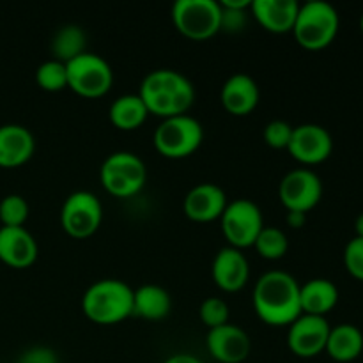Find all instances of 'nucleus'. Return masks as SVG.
I'll return each instance as SVG.
<instances>
[{"label":"nucleus","mask_w":363,"mask_h":363,"mask_svg":"<svg viewBox=\"0 0 363 363\" xmlns=\"http://www.w3.org/2000/svg\"><path fill=\"white\" fill-rule=\"evenodd\" d=\"M255 250L261 257L269 259V261H275L286 255L287 248H289V240H287L286 233L279 227L273 225H264L259 233V236L255 238L254 243Z\"/></svg>","instance_id":"nucleus-26"},{"label":"nucleus","mask_w":363,"mask_h":363,"mask_svg":"<svg viewBox=\"0 0 363 363\" xmlns=\"http://www.w3.org/2000/svg\"><path fill=\"white\" fill-rule=\"evenodd\" d=\"M261 99L259 85L250 74L236 73L225 80L220 91L223 108L233 116H248L254 112Z\"/></svg>","instance_id":"nucleus-18"},{"label":"nucleus","mask_w":363,"mask_h":363,"mask_svg":"<svg viewBox=\"0 0 363 363\" xmlns=\"http://www.w3.org/2000/svg\"><path fill=\"white\" fill-rule=\"evenodd\" d=\"M28 218V202L18 194H9L0 201V222L4 227H23Z\"/></svg>","instance_id":"nucleus-29"},{"label":"nucleus","mask_w":363,"mask_h":363,"mask_svg":"<svg viewBox=\"0 0 363 363\" xmlns=\"http://www.w3.org/2000/svg\"><path fill=\"white\" fill-rule=\"evenodd\" d=\"M211 275L216 286L227 293H236L243 289L250 277V264L248 259L240 248L230 245L220 248L213 259Z\"/></svg>","instance_id":"nucleus-15"},{"label":"nucleus","mask_w":363,"mask_h":363,"mask_svg":"<svg viewBox=\"0 0 363 363\" xmlns=\"http://www.w3.org/2000/svg\"><path fill=\"white\" fill-rule=\"evenodd\" d=\"M287 151L305 165H318L326 162L333 151V138L330 131L321 124H298L293 130Z\"/></svg>","instance_id":"nucleus-12"},{"label":"nucleus","mask_w":363,"mask_h":363,"mask_svg":"<svg viewBox=\"0 0 363 363\" xmlns=\"http://www.w3.org/2000/svg\"><path fill=\"white\" fill-rule=\"evenodd\" d=\"M330 323L321 315L301 314L287 330V346L296 357L312 358L326 350L330 335Z\"/></svg>","instance_id":"nucleus-13"},{"label":"nucleus","mask_w":363,"mask_h":363,"mask_svg":"<svg viewBox=\"0 0 363 363\" xmlns=\"http://www.w3.org/2000/svg\"><path fill=\"white\" fill-rule=\"evenodd\" d=\"M222 7V21L220 30L238 32L247 25V13L252 6V0H218Z\"/></svg>","instance_id":"nucleus-28"},{"label":"nucleus","mask_w":363,"mask_h":363,"mask_svg":"<svg viewBox=\"0 0 363 363\" xmlns=\"http://www.w3.org/2000/svg\"><path fill=\"white\" fill-rule=\"evenodd\" d=\"M103 220L101 201L89 190L73 191L60 208V225L71 238H89Z\"/></svg>","instance_id":"nucleus-10"},{"label":"nucleus","mask_w":363,"mask_h":363,"mask_svg":"<svg viewBox=\"0 0 363 363\" xmlns=\"http://www.w3.org/2000/svg\"><path fill=\"white\" fill-rule=\"evenodd\" d=\"M38 255V241L25 227H0V261L23 269L34 264Z\"/></svg>","instance_id":"nucleus-16"},{"label":"nucleus","mask_w":363,"mask_h":363,"mask_svg":"<svg viewBox=\"0 0 363 363\" xmlns=\"http://www.w3.org/2000/svg\"><path fill=\"white\" fill-rule=\"evenodd\" d=\"M326 353L335 362L347 363L357 360L363 351V333L358 326L342 323L330 328Z\"/></svg>","instance_id":"nucleus-23"},{"label":"nucleus","mask_w":363,"mask_h":363,"mask_svg":"<svg viewBox=\"0 0 363 363\" xmlns=\"http://www.w3.org/2000/svg\"><path fill=\"white\" fill-rule=\"evenodd\" d=\"M103 188L113 197H131L144 188L147 167L144 160L130 151H117L106 156L99 169Z\"/></svg>","instance_id":"nucleus-6"},{"label":"nucleus","mask_w":363,"mask_h":363,"mask_svg":"<svg viewBox=\"0 0 363 363\" xmlns=\"http://www.w3.org/2000/svg\"><path fill=\"white\" fill-rule=\"evenodd\" d=\"M339 301V289L328 279H312L300 286L301 314L325 318Z\"/></svg>","instance_id":"nucleus-21"},{"label":"nucleus","mask_w":363,"mask_h":363,"mask_svg":"<svg viewBox=\"0 0 363 363\" xmlns=\"http://www.w3.org/2000/svg\"><path fill=\"white\" fill-rule=\"evenodd\" d=\"M82 311L98 325H116L133 315V287L117 279L96 280L82 296Z\"/></svg>","instance_id":"nucleus-3"},{"label":"nucleus","mask_w":363,"mask_h":363,"mask_svg":"<svg viewBox=\"0 0 363 363\" xmlns=\"http://www.w3.org/2000/svg\"><path fill=\"white\" fill-rule=\"evenodd\" d=\"M206 347L209 354L220 363H241L252 351V340L241 326L225 323L208 330Z\"/></svg>","instance_id":"nucleus-14"},{"label":"nucleus","mask_w":363,"mask_h":363,"mask_svg":"<svg viewBox=\"0 0 363 363\" xmlns=\"http://www.w3.org/2000/svg\"><path fill=\"white\" fill-rule=\"evenodd\" d=\"M300 286L301 284L284 269L262 273L255 282L252 296L259 318L272 326H289L301 315Z\"/></svg>","instance_id":"nucleus-1"},{"label":"nucleus","mask_w":363,"mask_h":363,"mask_svg":"<svg viewBox=\"0 0 363 363\" xmlns=\"http://www.w3.org/2000/svg\"><path fill=\"white\" fill-rule=\"evenodd\" d=\"M227 194L215 183H201L191 188L183 202L184 213L195 222H211L222 216L225 209Z\"/></svg>","instance_id":"nucleus-17"},{"label":"nucleus","mask_w":363,"mask_h":363,"mask_svg":"<svg viewBox=\"0 0 363 363\" xmlns=\"http://www.w3.org/2000/svg\"><path fill=\"white\" fill-rule=\"evenodd\" d=\"M360 30H362V34H363V14H362V18H360Z\"/></svg>","instance_id":"nucleus-37"},{"label":"nucleus","mask_w":363,"mask_h":363,"mask_svg":"<svg viewBox=\"0 0 363 363\" xmlns=\"http://www.w3.org/2000/svg\"><path fill=\"white\" fill-rule=\"evenodd\" d=\"M279 197L287 211L308 213L323 197L321 177L305 167L289 170L279 184Z\"/></svg>","instance_id":"nucleus-11"},{"label":"nucleus","mask_w":363,"mask_h":363,"mask_svg":"<svg viewBox=\"0 0 363 363\" xmlns=\"http://www.w3.org/2000/svg\"><path fill=\"white\" fill-rule=\"evenodd\" d=\"M204 140L201 121L190 113L165 117L152 135V142L160 155L165 158H186L197 151Z\"/></svg>","instance_id":"nucleus-5"},{"label":"nucleus","mask_w":363,"mask_h":363,"mask_svg":"<svg viewBox=\"0 0 363 363\" xmlns=\"http://www.w3.org/2000/svg\"><path fill=\"white\" fill-rule=\"evenodd\" d=\"M138 96L144 99L149 113H156L165 119L190 110L195 101V87L181 71L162 67L145 74Z\"/></svg>","instance_id":"nucleus-2"},{"label":"nucleus","mask_w":363,"mask_h":363,"mask_svg":"<svg viewBox=\"0 0 363 363\" xmlns=\"http://www.w3.org/2000/svg\"><path fill=\"white\" fill-rule=\"evenodd\" d=\"M201 314L202 323L208 326L209 330L216 328V326H222L225 323H229V305H227L225 300L222 298H206L201 303Z\"/></svg>","instance_id":"nucleus-30"},{"label":"nucleus","mask_w":363,"mask_h":363,"mask_svg":"<svg viewBox=\"0 0 363 363\" xmlns=\"http://www.w3.org/2000/svg\"><path fill=\"white\" fill-rule=\"evenodd\" d=\"M354 233H357V238H363V213L354 220Z\"/></svg>","instance_id":"nucleus-36"},{"label":"nucleus","mask_w":363,"mask_h":363,"mask_svg":"<svg viewBox=\"0 0 363 363\" xmlns=\"http://www.w3.org/2000/svg\"><path fill=\"white\" fill-rule=\"evenodd\" d=\"M220 223L230 247L243 250L247 247H254L255 238L264 227V218L261 208L250 199H236L227 202L220 216Z\"/></svg>","instance_id":"nucleus-9"},{"label":"nucleus","mask_w":363,"mask_h":363,"mask_svg":"<svg viewBox=\"0 0 363 363\" xmlns=\"http://www.w3.org/2000/svg\"><path fill=\"white\" fill-rule=\"evenodd\" d=\"M172 21L181 34L202 41L220 32L222 7L218 0H176Z\"/></svg>","instance_id":"nucleus-8"},{"label":"nucleus","mask_w":363,"mask_h":363,"mask_svg":"<svg viewBox=\"0 0 363 363\" xmlns=\"http://www.w3.org/2000/svg\"><path fill=\"white\" fill-rule=\"evenodd\" d=\"M85 43H87V35H85V30L80 25H62L60 28H57L52 38V45H50V50H52L53 55L52 59L60 60L64 64L69 62L74 57L87 52L85 50Z\"/></svg>","instance_id":"nucleus-25"},{"label":"nucleus","mask_w":363,"mask_h":363,"mask_svg":"<svg viewBox=\"0 0 363 363\" xmlns=\"http://www.w3.org/2000/svg\"><path fill=\"white\" fill-rule=\"evenodd\" d=\"M149 116V110L145 106L144 99L138 94H123L112 101L108 108V117L113 126L119 130L131 131L145 123Z\"/></svg>","instance_id":"nucleus-24"},{"label":"nucleus","mask_w":363,"mask_h":363,"mask_svg":"<svg viewBox=\"0 0 363 363\" xmlns=\"http://www.w3.org/2000/svg\"><path fill=\"white\" fill-rule=\"evenodd\" d=\"M172 308V298L165 287L158 284H144L133 289V314L147 321L167 318Z\"/></svg>","instance_id":"nucleus-22"},{"label":"nucleus","mask_w":363,"mask_h":363,"mask_svg":"<svg viewBox=\"0 0 363 363\" xmlns=\"http://www.w3.org/2000/svg\"><path fill=\"white\" fill-rule=\"evenodd\" d=\"M163 363H202V360H199L195 354L190 353H176L172 354V357L167 358Z\"/></svg>","instance_id":"nucleus-35"},{"label":"nucleus","mask_w":363,"mask_h":363,"mask_svg":"<svg viewBox=\"0 0 363 363\" xmlns=\"http://www.w3.org/2000/svg\"><path fill=\"white\" fill-rule=\"evenodd\" d=\"M286 222H287V225L293 227V229H301V227H303L305 223H307V213L287 211Z\"/></svg>","instance_id":"nucleus-34"},{"label":"nucleus","mask_w":363,"mask_h":363,"mask_svg":"<svg viewBox=\"0 0 363 363\" xmlns=\"http://www.w3.org/2000/svg\"><path fill=\"white\" fill-rule=\"evenodd\" d=\"M344 264L347 273L363 282V238L354 236L344 248Z\"/></svg>","instance_id":"nucleus-32"},{"label":"nucleus","mask_w":363,"mask_h":363,"mask_svg":"<svg viewBox=\"0 0 363 363\" xmlns=\"http://www.w3.org/2000/svg\"><path fill=\"white\" fill-rule=\"evenodd\" d=\"M67 87L84 98H99L113 84V69L106 59L92 52H84L66 62Z\"/></svg>","instance_id":"nucleus-7"},{"label":"nucleus","mask_w":363,"mask_h":363,"mask_svg":"<svg viewBox=\"0 0 363 363\" xmlns=\"http://www.w3.org/2000/svg\"><path fill=\"white\" fill-rule=\"evenodd\" d=\"M250 11L262 28L286 34L293 32L300 4L296 0H252Z\"/></svg>","instance_id":"nucleus-20"},{"label":"nucleus","mask_w":363,"mask_h":363,"mask_svg":"<svg viewBox=\"0 0 363 363\" xmlns=\"http://www.w3.org/2000/svg\"><path fill=\"white\" fill-rule=\"evenodd\" d=\"M35 84L48 92L62 91L67 87L66 64L57 59H48L41 62L35 69Z\"/></svg>","instance_id":"nucleus-27"},{"label":"nucleus","mask_w":363,"mask_h":363,"mask_svg":"<svg viewBox=\"0 0 363 363\" xmlns=\"http://www.w3.org/2000/svg\"><path fill=\"white\" fill-rule=\"evenodd\" d=\"M340 27L335 7L325 0H308L300 4L293 34L298 45L307 50H323L333 43Z\"/></svg>","instance_id":"nucleus-4"},{"label":"nucleus","mask_w":363,"mask_h":363,"mask_svg":"<svg viewBox=\"0 0 363 363\" xmlns=\"http://www.w3.org/2000/svg\"><path fill=\"white\" fill-rule=\"evenodd\" d=\"M293 130L294 126H291L287 121L273 119L264 126L262 137H264V142L269 145V147L287 149V145H289L291 142V137H293Z\"/></svg>","instance_id":"nucleus-31"},{"label":"nucleus","mask_w":363,"mask_h":363,"mask_svg":"<svg viewBox=\"0 0 363 363\" xmlns=\"http://www.w3.org/2000/svg\"><path fill=\"white\" fill-rule=\"evenodd\" d=\"M18 363H59V357L46 346H35L25 351Z\"/></svg>","instance_id":"nucleus-33"},{"label":"nucleus","mask_w":363,"mask_h":363,"mask_svg":"<svg viewBox=\"0 0 363 363\" xmlns=\"http://www.w3.org/2000/svg\"><path fill=\"white\" fill-rule=\"evenodd\" d=\"M35 151V138L23 124H2L0 126V167H20L32 158Z\"/></svg>","instance_id":"nucleus-19"}]
</instances>
